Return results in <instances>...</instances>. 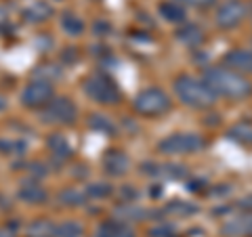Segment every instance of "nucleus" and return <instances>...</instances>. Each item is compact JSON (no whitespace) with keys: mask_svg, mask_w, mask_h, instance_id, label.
<instances>
[{"mask_svg":"<svg viewBox=\"0 0 252 237\" xmlns=\"http://www.w3.org/2000/svg\"><path fill=\"white\" fill-rule=\"evenodd\" d=\"M204 82L215 94L227 99H246L252 94V84L242 74L233 72L229 67H206L204 69Z\"/></svg>","mask_w":252,"mask_h":237,"instance_id":"obj_1","label":"nucleus"},{"mask_svg":"<svg viewBox=\"0 0 252 237\" xmlns=\"http://www.w3.org/2000/svg\"><path fill=\"white\" fill-rule=\"evenodd\" d=\"M175 92L181 99V103L193 109H208L217 103V94L208 89L206 82L187 74L179 76L175 80Z\"/></svg>","mask_w":252,"mask_h":237,"instance_id":"obj_2","label":"nucleus"},{"mask_svg":"<svg viewBox=\"0 0 252 237\" xmlns=\"http://www.w3.org/2000/svg\"><path fill=\"white\" fill-rule=\"evenodd\" d=\"M204 149V139L193 132H175L158 143V151L164 155H187Z\"/></svg>","mask_w":252,"mask_h":237,"instance_id":"obj_3","label":"nucleus"},{"mask_svg":"<svg viewBox=\"0 0 252 237\" xmlns=\"http://www.w3.org/2000/svg\"><path fill=\"white\" fill-rule=\"evenodd\" d=\"M172 105V101L170 97L164 90L160 89H147L143 92H139L137 94V99H135V109H137V114L141 116H162V114H166L168 109Z\"/></svg>","mask_w":252,"mask_h":237,"instance_id":"obj_4","label":"nucleus"},{"mask_svg":"<svg viewBox=\"0 0 252 237\" xmlns=\"http://www.w3.org/2000/svg\"><path fill=\"white\" fill-rule=\"evenodd\" d=\"M86 94H89L93 101L105 103V105L120 101V89L116 86V82L112 78L101 76V74L89 78V82H86Z\"/></svg>","mask_w":252,"mask_h":237,"instance_id":"obj_5","label":"nucleus"},{"mask_svg":"<svg viewBox=\"0 0 252 237\" xmlns=\"http://www.w3.org/2000/svg\"><path fill=\"white\" fill-rule=\"evenodd\" d=\"M246 15H248V6L244 2H240V0H227V2L219 6L215 19L220 30H233L246 19Z\"/></svg>","mask_w":252,"mask_h":237,"instance_id":"obj_6","label":"nucleus"},{"mask_svg":"<svg viewBox=\"0 0 252 237\" xmlns=\"http://www.w3.org/2000/svg\"><path fill=\"white\" fill-rule=\"evenodd\" d=\"M229 69L238 74H252V51H246V49H233L231 53L225 55L223 59Z\"/></svg>","mask_w":252,"mask_h":237,"instance_id":"obj_7","label":"nucleus"},{"mask_svg":"<svg viewBox=\"0 0 252 237\" xmlns=\"http://www.w3.org/2000/svg\"><path fill=\"white\" fill-rule=\"evenodd\" d=\"M51 97H53V89H51V84H46V82L30 84L26 89V92H23V101H26L28 105H32V107L44 105Z\"/></svg>","mask_w":252,"mask_h":237,"instance_id":"obj_8","label":"nucleus"},{"mask_svg":"<svg viewBox=\"0 0 252 237\" xmlns=\"http://www.w3.org/2000/svg\"><path fill=\"white\" fill-rule=\"evenodd\" d=\"M49 116L53 118L55 122L69 124V122H74V118H76V107L69 103L67 99H57V101H53V103H51Z\"/></svg>","mask_w":252,"mask_h":237,"instance_id":"obj_9","label":"nucleus"},{"mask_svg":"<svg viewBox=\"0 0 252 237\" xmlns=\"http://www.w3.org/2000/svg\"><path fill=\"white\" fill-rule=\"evenodd\" d=\"M158 13H160V17L168 23H183L187 17L183 4H179L177 0H164V2H160L158 4Z\"/></svg>","mask_w":252,"mask_h":237,"instance_id":"obj_10","label":"nucleus"},{"mask_svg":"<svg viewBox=\"0 0 252 237\" xmlns=\"http://www.w3.org/2000/svg\"><path fill=\"white\" fill-rule=\"evenodd\" d=\"M128 164H130L128 157H126L124 153H120V151H114V153H109L105 157V170L114 177L124 175V172L128 170Z\"/></svg>","mask_w":252,"mask_h":237,"instance_id":"obj_11","label":"nucleus"},{"mask_svg":"<svg viewBox=\"0 0 252 237\" xmlns=\"http://www.w3.org/2000/svg\"><path fill=\"white\" fill-rule=\"evenodd\" d=\"M223 233L231 235V237H238V235H244V233H252V216H238L225 223L223 227Z\"/></svg>","mask_w":252,"mask_h":237,"instance_id":"obj_12","label":"nucleus"},{"mask_svg":"<svg viewBox=\"0 0 252 237\" xmlns=\"http://www.w3.org/2000/svg\"><path fill=\"white\" fill-rule=\"evenodd\" d=\"M177 38L181 42L189 44V46H198L204 40V34H202V30L198 26H185V28H181L177 31Z\"/></svg>","mask_w":252,"mask_h":237,"instance_id":"obj_13","label":"nucleus"},{"mask_svg":"<svg viewBox=\"0 0 252 237\" xmlns=\"http://www.w3.org/2000/svg\"><path fill=\"white\" fill-rule=\"evenodd\" d=\"M227 137L238 141V143H244V145H252V124H238L229 128Z\"/></svg>","mask_w":252,"mask_h":237,"instance_id":"obj_14","label":"nucleus"},{"mask_svg":"<svg viewBox=\"0 0 252 237\" xmlns=\"http://www.w3.org/2000/svg\"><path fill=\"white\" fill-rule=\"evenodd\" d=\"M101 235L103 237H135L130 227H126L122 223H107L101 229Z\"/></svg>","mask_w":252,"mask_h":237,"instance_id":"obj_15","label":"nucleus"},{"mask_svg":"<svg viewBox=\"0 0 252 237\" xmlns=\"http://www.w3.org/2000/svg\"><path fill=\"white\" fill-rule=\"evenodd\" d=\"M61 23H63V28H65L67 34H72V36L82 34V30H84V23H82V19L78 17V15H72V13H65V15H63Z\"/></svg>","mask_w":252,"mask_h":237,"instance_id":"obj_16","label":"nucleus"},{"mask_svg":"<svg viewBox=\"0 0 252 237\" xmlns=\"http://www.w3.org/2000/svg\"><path fill=\"white\" fill-rule=\"evenodd\" d=\"M179 4L183 6H193V9H206V6H212L217 0H177Z\"/></svg>","mask_w":252,"mask_h":237,"instance_id":"obj_17","label":"nucleus"},{"mask_svg":"<svg viewBox=\"0 0 252 237\" xmlns=\"http://www.w3.org/2000/svg\"><path fill=\"white\" fill-rule=\"evenodd\" d=\"M240 206H242V208H252V197H246V200H242Z\"/></svg>","mask_w":252,"mask_h":237,"instance_id":"obj_18","label":"nucleus"}]
</instances>
